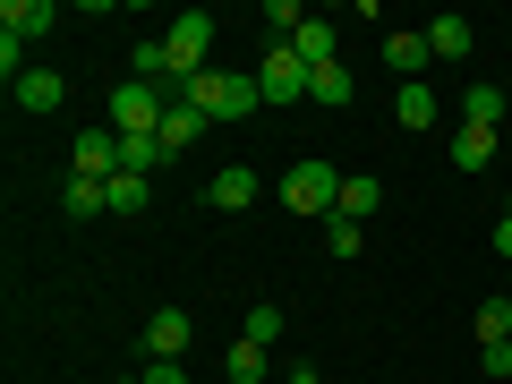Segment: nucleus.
Instances as JSON below:
<instances>
[{
  "instance_id": "obj_17",
  "label": "nucleus",
  "mask_w": 512,
  "mask_h": 384,
  "mask_svg": "<svg viewBox=\"0 0 512 384\" xmlns=\"http://www.w3.org/2000/svg\"><path fill=\"white\" fill-rule=\"evenodd\" d=\"M453 163L461 171H487L495 163V128H453Z\"/></svg>"
},
{
  "instance_id": "obj_23",
  "label": "nucleus",
  "mask_w": 512,
  "mask_h": 384,
  "mask_svg": "<svg viewBox=\"0 0 512 384\" xmlns=\"http://www.w3.org/2000/svg\"><path fill=\"white\" fill-rule=\"evenodd\" d=\"M163 163V137H120V171H154Z\"/></svg>"
},
{
  "instance_id": "obj_27",
  "label": "nucleus",
  "mask_w": 512,
  "mask_h": 384,
  "mask_svg": "<svg viewBox=\"0 0 512 384\" xmlns=\"http://www.w3.org/2000/svg\"><path fill=\"white\" fill-rule=\"evenodd\" d=\"M325 248H333V256H359V222L333 214V222H325Z\"/></svg>"
},
{
  "instance_id": "obj_16",
  "label": "nucleus",
  "mask_w": 512,
  "mask_h": 384,
  "mask_svg": "<svg viewBox=\"0 0 512 384\" xmlns=\"http://www.w3.org/2000/svg\"><path fill=\"white\" fill-rule=\"evenodd\" d=\"M376 205H384V188L367 180V171H350V180H342V205H333V214H342V222H367Z\"/></svg>"
},
{
  "instance_id": "obj_3",
  "label": "nucleus",
  "mask_w": 512,
  "mask_h": 384,
  "mask_svg": "<svg viewBox=\"0 0 512 384\" xmlns=\"http://www.w3.org/2000/svg\"><path fill=\"white\" fill-rule=\"evenodd\" d=\"M282 205L308 222H333V205H342V171L333 163H291L282 171Z\"/></svg>"
},
{
  "instance_id": "obj_24",
  "label": "nucleus",
  "mask_w": 512,
  "mask_h": 384,
  "mask_svg": "<svg viewBox=\"0 0 512 384\" xmlns=\"http://www.w3.org/2000/svg\"><path fill=\"white\" fill-rule=\"evenodd\" d=\"M350 94H359V86H350V69L333 60V69H316V94H308V103H350Z\"/></svg>"
},
{
  "instance_id": "obj_1",
  "label": "nucleus",
  "mask_w": 512,
  "mask_h": 384,
  "mask_svg": "<svg viewBox=\"0 0 512 384\" xmlns=\"http://www.w3.org/2000/svg\"><path fill=\"white\" fill-rule=\"evenodd\" d=\"M205 69H214V18H205V9H180V18L163 26V94L180 103L188 77H205Z\"/></svg>"
},
{
  "instance_id": "obj_28",
  "label": "nucleus",
  "mask_w": 512,
  "mask_h": 384,
  "mask_svg": "<svg viewBox=\"0 0 512 384\" xmlns=\"http://www.w3.org/2000/svg\"><path fill=\"white\" fill-rule=\"evenodd\" d=\"M146 384H188V367H146Z\"/></svg>"
},
{
  "instance_id": "obj_18",
  "label": "nucleus",
  "mask_w": 512,
  "mask_h": 384,
  "mask_svg": "<svg viewBox=\"0 0 512 384\" xmlns=\"http://www.w3.org/2000/svg\"><path fill=\"white\" fill-rule=\"evenodd\" d=\"M504 120V94L495 86H461V128H495Z\"/></svg>"
},
{
  "instance_id": "obj_20",
  "label": "nucleus",
  "mask_w": 512,
  "mask_h": 384,
  "mask_svg": "<svg viewBox=\"0 0 512 384\" xmlns=\"http://www.w3.org/2000/svg\"><path fill=\"white\" fill-rule=\"evenodd\" d=\"M60 94H69V86H60V69H26V77H18V103H26V111H52Z\"/></svg>"
},
{
  "instance_id": "obj_10",
  "label": "nucleus",
  "mask_w": 512,
  "mask_h": 384,
  "mask_svg": "<svg viewBox=\"0 0 512 384\" xmlns=\"http://www.w3.org/2000/svg\"><path fill=\"white\" fill-rule=\"evenodd\" d=\"M222 376H231V384H274V359H265V342H248V333H239V342L222 350Z\"/></svg>"
},
{
  "instance_id": "obj_13",
  "label": "nucleus",
  "mask_w": 512,
  "mask_h": 384,
  "mask_svg": "<svg viewBox=\"0 0 512 384\" xmlns=\"http://www.w3.org/2000/svg\"><path fill=\"white\" fill-rule=\"evenodd\" d=\"M291 52L308 60V69H333V52H342V35H333L325 18H308V26H299V35H291Z\"/></svg>"
},
{
  "instance_id": "obj_22",
  "label": "nucleus",
  "mask_w": 512,
  "mask_h": 384,
  "mask_svg": "<svg viewBox=\"0 0 512 384\" xmlns=\"http://www.w3.org/2000/svg\"><path fill=\"white\" fill-rule=\"evenodd\" d=\"M487 342H512V299H487V308H478V350Z\"/></svg>"
},
{
  "instance_id": "obj_15",
  "label": "nucleus",
  "mask_w": 512,
  "mask_h": 384,
  "mask_svg": "<svg viewBox=\"0 0 512 384\" xmlns=\"http://www.w3.org/2000/svg\"><path fill=\"white\" fill-rule=\"evenodd\" d=\"M393 120H402V128H436V94H427V77H410V86L393 94Z\"/></svg>"
},
{
  "instance_id": "obj_14",
  "label": "nucleus",
  "mask_w": 512,
  "mask_h": 384,
  "mask_svg": "<svg viewBox=\"0 0 512 384\" xmlns=\"http://www.w3.org/2000/svg\"><path fill=\"white\" fill-rule=\"evenodd\" d=\"M470 43H478L470 18H436V26H427V52H436V60H470Z\"/></svg>"
},
{
  "instance_id": "obj_11",
  "label": "nucleus",
  "mask_w": 512,
  "mask_h": 384,
  "mask_svg": "<svg viewBox=\"0 0 512 384\" xmlns=\"http://www.w3.org/2000/svg\"><path fill=\"white\" fill-rule=\"evenodd\" d=\"M427 60H436V52H427V35H410V26H402V35H384V69L402 77V86L427 69Z\"/></svg>"
},
{
  "instance_id": "obj_6",
  "label": "nucleus",
  "mask_w": 512,
  "mask_h": 384,
  "mask_svg": "<svg viewBox=\"0 0 512 384\" xmlns=\"http://www.w3.org/2000/svg\"><path fill=\"white\" fill-rule=\"evenodd\" d=\"M188 342H197V316H188V308H154V325H146V359H154V367H180Z\"/></svg>"
},
{
  "instance_id": "obj_2",
  "label": "nucleus",
  "mask_w": 512,
  "mask_h": 384,
  "mask_svg": "<svg viewBox=\"0 0 512 384\" xmlns=\"http://www.w3.org/2000/svg\"><path fill=\"white\" fill-rule=\"evenodd\" d=\"M180 103H197L205 120H248L265 94H256V77H239V69H205V77H188Z\"/></svg>"
},
{
  "instance_id": "obj_4",
  "label": "nucleus",
  "mask_w": 512,
  "mask_h": 384,
  "mask_svg": "<svg viewBox=\"0 0 512 384\" xmlns=\"http://www.w3.org/2000/svg\"><path fill=\"white\" fill-rule=\"evenodd\" d=\"M163 111H171V94H163V86H146V77H128V86L111 94L103 128H120V137H163Z\"/></svg>"
},
{
  "instance_id": "obj_19",
  "label": "nucleus",
  "mask_w": 512,
  "mask_h": 384,
  "mask_svg": "<svg viewBox=\"0 0 512 384\" xmlns=\"http://www.w3.org/2000/svg\"><path fill=\"white\" fill-rule=\"evenodd\" d=\"M60 205H69L77 222H94V214H111V197H103V180H86V171H77V180L60 188Z\"/></svg>"
},
{
  "instance_id": "obj_29",
  "label": "nucleus",
  "mask_w": 512,
  "mask_h": 384,
  "mask_svg": "<svg viewBox=\"0 0 512 384\" xmlns=\"http://www.w3.org/2000/svg\"><path fill=\"white\" fill-rule=\"evenodd\" d=\"M495 256H512V205H504V222H495Z\"/></svg>"
},
{
  "instance_id": "obj_9",
  "label": "nucleus",
  "mask_w": 512,
  "mask_h": 384,
  "mask_svg": "<svg viewBox=\"0 0 512 384\" xmlns=\"http://www.w3.org/2000/svg\"><path fill=\"white\" fill-rule=\"evenodd\" d=\"M77 171H86V180H111V171H120V128H86V137H77Z\"/></svg>"
},
{
  "instance_id": "obj_25",
  "label": "nucleus",
  "mask_w": 512,
  "mask_h": 384,
  "mask_svg": "<svg viewBox=\"0 0 512 384\" xmlns=\"http://www.w3.org/2000/svg\"><path fill=\"white\" fill-rule=\"evenodd\" d=\"M248 342L274 350V342H282V308H248Z\"/></svg>"
},
{
  "instance_id": "obj_7",
  "label": "nucleus",
  "mask_w": 512,
  "mask_h": 384,
  "mask_svg": "<svg viewBox=\"0 0 512 384\" xmlns=\"http://www.w3.org/2000/svg\"><path fill=\"white\" fill-rule=\"evenodd\" d=\"M205 197H214V214H248V205L265 197V180H256L248 163H222V171H214V188H205Z\"/></svg>"
},
{
  "instance_id": "obj_5",
  "label": "nucleus",
  "mask_w": 512,
  "mask_h": 384,
  "mask_svg": "<svg viewBox=\"0 0 512 384\" xmlns=\"http://www.w3.org/2000/svg\"><path fill=\"white\" fill-rule=\"evenodd\" d=\"M256 94H265V103H308V94H316V69L291 52V43H274V52L256 60Z\"/></svg>"
},
{
  "instance_id": "obj_26",
  "label": "nucleus",
  "mask_w": 512,
  "mask_h": 384,
  "mask_svg": "<svg viewBox=\"0 0 512 384\" xmlns=\"http://www.w3.org/2000/svg\"><path fill=\"white\" fill-rule=\"evenodd\" d=\"M265 26H274V35H282V43H291V35H299V26H308V18H299L291 0H265Z\"/></svg>"
},
{
  "instance_id": "obj_21",
  "label": "nucleus",
  "mask_w": 512,
  "mask_h": 384,
  "mask_svg": "<svg viewBox=\"0 0 512 384\" xmlns=\"http://www.w3.org/2000/svg\"><path fill=\"white\" fill-rule=\"evenodd\" d=\"M103 197H111V214H146V171H111Z\"/></svg>"
},
{
  "instance_id": "obj_30",
  "label": "nucleus",
  "mask_w": 512,
  "mask_h": 384,
  "mask_svg": "<svg viewBox=\"0 0 512 384\" xmlns=\"http://www.w3.org/2000/svg\"><path fill=\"white\" fill-rule=\"evenodd\" d=\"M291 384H325V376H316V367H291Z\"/></svg>"
},
{
  "instance_id": "obj_8",
  "label": "nucleus",
  "mask_w": 512,
  "mask_h": 384,
  "mask_svg": "<svg viewBox=\"0 0 512 384\" xmlns=\"http://www.w3.org/2000/svg\"><path fill=\"white\" fill-rule=\"evenodd\" d=\"M52 26H60V9H52V0H9V9H0V35H18V43L52 35Z\"/></svg>"
},
{
  "instance_id": "obj_12",
  "label": "nucleus",
  "mask_w": 512,
  "mask_h": 384,
  "mask_svg": "<svg viewBox=\"0 0 512 384\" xmlns=\"http://www.w3.org/2000/svg\"><path fill=\"white\" fill-rule=\"evenodd\" d=\"M205 128H214V120H205L197 103H171V111H163V154H188V146L205 137Z\"/></svg>"
}]
</instances>
